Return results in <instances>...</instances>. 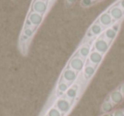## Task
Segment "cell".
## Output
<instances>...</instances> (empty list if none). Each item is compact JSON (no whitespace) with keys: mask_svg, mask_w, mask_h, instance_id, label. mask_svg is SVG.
I'll use <instances>...</instances> for the list:
<instances>
[{"mask_svg":"<svg viewBox=\"0 0 124 116\" xmlns=\"http://www.w3.org/2000/svg\"><path fill=\"white\" fill-rule=\"evenodd\" d=\"M110 47V43H109V42L105 40V37H98L93 43V48L95 51L99 52L103 55H105L108 52Z\"/></svg>","mask_w":124,"mask_h":116,"instance_id":"1","label":"cell"},{"mask_svg":"<svg viewBox=\"0 0 124 116\" xmlns=\"http://www.w3.org/2000/svg\"><path fill=\"white\" fill-rule=\"evenodd\" d=\"M119 29H120V23H116V24L113 25L110 27L107 28L105 31V32H104V37H105V39L107 40L109 42V43L111 44L112 42L116 37Z\"/></svg>","mask_w":124,"mask_h":116,"instance_id":"2","label":"cell"},{"mask_svg":"<svg viewBox=\"0 0 124 116\" xmlns=\"http://www.w3.org/2000/svg\"><path fill=\"white\" fill-rule=\"evenodd\" d=\"M84 59L80 56H74L69 62V67L78 73L81 72L84 69Z\"/></svg>","mask_w":124,"mask_h":116,"instance_id":"3","label":"cell"},{"mask_svg":"<svg viewBox=\"0 0 124 116\" xmlns=\"http://www.w3.org/2000/svg\"><path fill=\"white\" fill-rule=\"evenodd\" d=\"M78 72L73 70L72 69H71L69 67V68L65 69V70H63L61 77L64 79L66 81L69 82V83H71V84H73L77 80V79H78Z\"/></svg>","mask_w":124,"mask_h":116,"instance_id":"4","label":"cell"},{"mask_svg":"<svg viewBox=\"0 0 124 116\" xmlns=\"http://www.w3.org/2000/svg\"><path fill=\"white\" fill-rule=\"evenodd\" d=\"M108 97L115 106L119 105V104H121L124 101V97L122 92H121L119 87L116 88L115 90L111 91V92L109 93Z\"/></svg>","mask_w":124,"mask_h":116,"instance_id":"5","label":"cell"},{"mask_svg":"<svg viewBox=\"0 0 124 116\" xmlns=\"http://www.w3.org/2000/svg\"><path fill=\"white\" fill-rule=\"evenodd\" d=\"M37 28L38 27H35V26H30V27L23 28L22 35H21V43H25V44L26 43V47H27V43H28L27 42H29L31 40V38L33 36Z\"/></svg>","mask_w":124,"mask_h":116,"instance_id":"6","label":"cell"},{"mask_svg":"<svg viewBox=\"0 0 124 116\" xmlns=\"http://www.w3.org/2000/svg\"><path fill=\"white\" fill-rule=\"evenodd\" d=\"M98 22L103 26L104 29H105V28L107 29V28L110 27V26L113 24L114 21L111 18V16H110V13L105 12L100 15V17L98 19Z\"/></svg>","mask_w":124,"mask_h":116,"instance_id":"7","label":"cell"},{"mask_svg":"<svg viewBox=\"0 0 124 116\" xmlns=\"http://www.w3.org/2000/svg\"><path fill=\"white\" fill-rule=\"evenodd\" d=\"M43 14H40L36 12H31L29 15H28L27 21H29L33 26L38 27V26L42 24V22H43Z\"/></svg>","mask_w":124,"mask_h":116,"instance_id":"8","label":"cell"},{"mask_svg":"<svg viewBox=\"0 0 124 116\" xmlns=\"http://www.w3.org/2000/svg\"><path fill=\"white\" fill-rule=\"evenodd\" d=\"M32 9L33 12L38 13V14L43 15L46 13L47 9H48V4L43 0H37L36 2H34V4H33Z\"/></svg>","mask_w":124,"mask_h":116,"instance_id":"9","label":"cell"},{"mask_svg":"<svg viewBox=\"0 0 124 116\" xmlns=\"http://www.w3.org/2000/svg\"><path fill=\"white\" fill-rule=\"evenodd\" d=\"M109 13H110V16H111L114 21H120L124 15V10L121 7L116 5H114L113 7L110 8Z\"/></svg>","mask_w":124,"mask_h":116,"instance_id":"10","label":"cell"},{"mask_svg":"<svg viewBox=\"0 0 124 116\" xmlns=\"http://www.w3.org/2000/svg\"><path fill=\"white\" fill-rule=\"evenodd\" d=\"M103 54L93 50V51H91V53H90L89 56H88V60H89L91 65H93L95 66H99L100 64L102 62V60H103Z\"/></svg>","mask_w":124,"mask_h":116,"instance_id":"11","label":"cell"},{"mask_svg":"<svg viewBox=\"0 0 124 116\" xmlns=\"http://www.w3.org/2000/svg\"><path fill=\"white\" fill-rule=\"evenodd\" d=\"M114 107H115L114 103L110 101V99L109 98V97L107 96L105 100H104V102H102L101 106H100V111H101L102 114L110 113V112H111V111H113Z\"/></svg>","mask_w":124,"mask_h":116,"instance_id":"12","label":"cell"},{"mask_svg":"<svg viewBox=\"0 0 124 116\" xmlns=\"http://www.w3.org/2000/svg\"><path fill=\"white\" fill-rule=\"evenodd\" d=\"M104 31V27L98 22H94L89 28V31L88 33H90V36L89 37H92V36H100Z\"/></svg>","mask_w":124,"mask_h":116,"instance_id":"13","label":"cell"},{"mask_svg":"<svg viewBox=\"0 0 124 116\" xmlns=\"http://www.w3.org/2000/svg\"><path fill=\"white\" fill-rule=\"evenodd\" d=\"M97 68H98V66H95V65H91V64L87 65L83 69V75H84L85 78L91 80V79L93 78L95 72H96Z\"/></svg>","mask_w":124,"mask_h":116,"instance_id":"14","label":"cell"},{"mask_svg":"<svg viewBox=\"0 0 124 116\" xmlns=\"http://www.w3.org/2000/svg\"><path fill=\"white\" fill-rule=\"evenodd\" d=\"M78 54L81 58H87L89 56L90 53H91V48H90L89 44H83L81 46V48L78 49Z\"/></svg>","mask_w":124,"mask_h":116,"instance_id":"15","label":"cell"},{"mask_svg":"<svg viewBox=\"0 0 124 116\" xmlns=\"http://www.w3.org/2000/svg\"><path fill=\"white\" fill-rule=\"evenodd\" d=\"M94 1L95 0H82L81 4L83 7H88V6L92 5Z\"/></svg>","mask_w":124,"mask_h":116,"instance_id":"16","label":"cell"},{"mask_svg":"<svg viewBox=\"0 0 124 116\" xmlns=\"http://www.w3.org/2000/svg\"><path fill=\"white\" fill-rule=\"evenodd\" d=\"M113 116H124V109L113 110Z\"/></svg>","mask_w":124,"mask_h":116,"instance_id":"17","label":"cell"},{"mask_svg":"<svg viewBox=\"0 0 124 116\" xmlns=\"http://www.w3.org/2000/svg\"><path fill=\"white\" fill-rule=\"evenodd\" d=\"M119 89H120V91H121V92L122 93V95H123V97H124V82L123 83H122L120 86H119Z\"/></svg>","mask_w":124,"mask_h":116,"instance_id":"18","label":"cell"},{"mask_svg":"<svg viewBox=\"0 0 124 116\" xmlns=\"http://www.w3.org/2000/svg\"><path fill=\"white\" fill-rule=\"evenodd\" d=\"M100 116H113V111H111V112L110 113H105V114H102Z\"/></svg>","mask_w":124,"mask_h":116,"instance_id":"19","label":"cell"},{"mask_svg":"<svg viewBox=\"0 0 124 116\" xmlns=\"http://www.w3.org/2000/svg\"><path fill=\"white\" fill-rule=\"evenodd\" d=\"M119 4H120V7L124 10V0H120L119 1Z\"/></svg>","mask_w":124,"mask_h":116,"instance_id":"20","label":"cell"},{"mask_svg":"<svg viewBox=\"0 0 124 116\" xmlns=\"http://www.w3.org/2000/svg\"><path fill=\"white\" fill-rule=\"evenodd\" d=\"M66 1H67V2L69 3V4H74V3L76 2L77 0H66Z\"/></svg>","mask_w":124,"mask_h":116,"instance_id":"21","label":"cell"}]
</instances>
